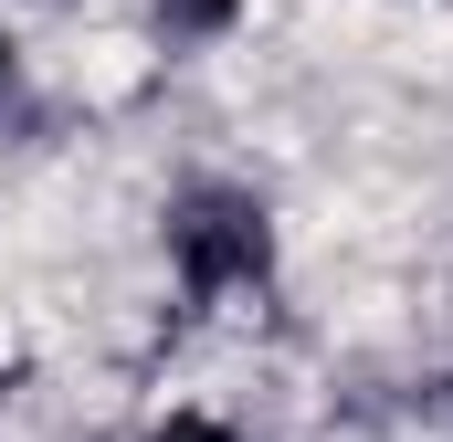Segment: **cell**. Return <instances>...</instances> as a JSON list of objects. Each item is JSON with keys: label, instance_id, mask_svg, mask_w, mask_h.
<instances>
[{"label": "cell", "instance_id": "4", "mask_svg": "<svg viewBox=\"0 0 453 442\" xmlns=\"http://www.w3.org/2000/svg\"><path fill=\"white\" fill-rule=\"evenodd\" d=\"M0 85H11V42H0Z\"/></svg>", "mask_w": 453, "mask_h": 442}, {"label": "cell", "instance_id": "3", "mask_svg": "<svg viewBox=\"0 0 453 442\" xmlns=\"http://www.w3.org/2000/svg\"><path fill=\"white\" fill-rule=\"evenodd\" d=\"M158 442H232V422H211V411H169Z\"/></svg>", "mask_w": 453, "mask_h": 442}, {"label": "cell", "instance_id": "2", "mask_svg": "<svg viewBox=\"0 0 453 442\" xmlns=\"http://www.w3.org/2000/svg\"><path fill=\"white\" fill-rule=\"evenodd\" d=\"M232 11H242V0H158L169 32H232Z\"/></svg>", "mask_w": 453, "mask_h": 442}, {"label": "cell", "instance_id": "1", "mask_svg": "<svg viewBox=\"0 0 453 442\" xmlns=\"http://www.w3.org/2000/svg\"><path fill=\"white\" fill-rule=\"evenodd\" d=\"M169 263H180L190 306L264 285V274H274V221H264V201H253V190H190V201L169 211Z\"/></svg>", "mask_w": 453, "mask_h": 442}]
</instances>
